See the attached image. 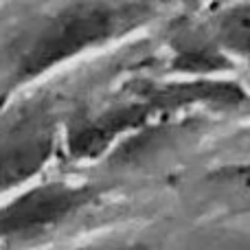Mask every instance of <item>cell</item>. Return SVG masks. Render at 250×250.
<instances>
[{
    "mask_svg": "<svg viewBox=\"0 0 250 250\" xmlns=\"http://www.w3.org/2000/svg\"><path fill=\"white\" fill-rule=\"evenodd\" d=\"M121 24V11L104 2H79L48 18L20 62L24 77L44 73L73 55L108 40Z\"/></svg>",
    "mask_w": 250,
    "mask_h": 250,
    "instance_id": "cell-1",
    "label": "cell"
}]
</instances>
